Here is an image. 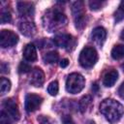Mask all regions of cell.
Masks as SVG:
<instances>
[{
  "mask_svg": "<svg viewBox=\"0 0 124 124\" xmlns=\"http://www.w3.org/2000/svg\"><path fill=\"white\" fill-rule=\"evenodd\" d=\"M118 95L124 100V82H122V84L118 88Z\"/></svg>",
  "mask_w": 124,
  "mask_h": 124,
  "instance_id": "4316f807",
  "label": "cell"
},
{
  "mask_svg": "<svg viewBox=\"0 0 124 124\" xmlns=\"http://www.w3.org/2000/svg\"><path fill=\"white\" fill-rule=\"evenodd\" d=\"M7 66V64H5V63H2L1 64V72L4 74V73H8L9 72V67H7V68H5Z\"/></svg>",
  "mask_w": 124,
  "mask_h": 124,
  "instance_id": "f1b7e54d",
  "label": "cell"
},
{
  "mask_svg": "<svg viewBox=\"0 0 124 124\" xmlns=\"http://www.w3.org/2000/svg\"><path fill=\"white\" fill-rule=\"evenodd\" d=\"M120 38L124 41V29H123V31H122V32H121V34H120Z\"/></svg>",
  "mask_w": 124,
  "mask_h": 124,
  "instance_id": "f546056e",
  "label": "cell"
},
{
  "mask_svg": "<svg viewBox=\"0 0 124 124\" xmlns=\"http://www.w3.org/2000/svg\"><path fill=\"white\" fill-rule=\"evenodd\" d=\"M19 30L24 36L31 37L35 34L36 27H35V24L33 22H31L29 20H23L19 24Z\"/></svg>",
  "mask_w": 124,
  "mask_h": 124,
  "instance_id": "7c38bea8",
  "label": "cell"
},
{
  "mask_svg": "<svg viewBox=\"0 0 124 124\" xmlns=\"http://www.w3.org/2000/svg\"><path fill=\"white\" fill-rule=\"evenodd\" d=\"M30 70H31V67H30L27 63H25V62H21V63L19 64V66H18V72H19L20 74L28 73Z\"/></svg>",
  "mask_w": 124,
  "mask_h": 124,
  "instance_id": "603a6c76",
  "label": "cell"
},
{
  "mask_svg": "<svg viewBox=\"0 0 124 124\" xmlns=\"http://www.w3.org/2000/svg\"><path fill=\"white\" fill-rule=\"evenodd\" d=\"M85 84V79L82 75L78 73H72L68 76L66 80V90L71 94H77L80 92Z\"/></svg>",
  "mask_w": 124,
  "mask_h": 124,
  "instance_id": "5b68a950",
  "label": "cell"
},
{
  "mask_svg": "<svg viewBox=\"0 0 124 124\" xmlns=\"http://www.w3.org/2000/svg\"><path fill=\"white\" fill-rule=\"evenodd\" d=\"M44 26L46 29H47L49 32H54L60 28H62L66 22L67 18L63 13H61L57 9L48 10L43 18Z\"/></svg>",
  "mask_w": 124,
  "mask_h": 124,
  "instance_id": "7a4b0ae2",
  "label": "cell"
},
{
  "mask_svg": "<svg viewBox=\"0 0 124 124\" xmlns=\"http://www.w3.org/2000/svg\"><path fill=\"white\" fill-rule=\"evenodd\" d=\"M68 65H69V60H68L67 58H64V59H62V60L60 61V67L66 68Z\"/></svg>",
  "mask_w": 124,
  "mask_h": 124,
  "instance_id": "83f0119b",
  "label": "cell"
},
{
  "mask_svg": "<svg viewBox=\"0 0 124 124\" xmlns=\"http://www.w3.org/2000/svg\"><path fill=\"white\" fill-rule=\"evenodd\" d=\"M97 60H98V53L94 47L85 46L81 49L78 58V62L81 67L85 69L92 68L97 62Z\"/></svg>",
  "mask_w": 124,
  "mask_h": 124,
  "instance_id": "277c9868",
  "label": "cell"
},
{
  "mask_svg": "<svg viewBox=\"0 0 124 124\" xmlns=\"http://www.w3.org/2000/svg\"><path fill=\"white\" fill-rule=\"evenodd\" d=\"M106 37H107V31L104 27H101V26L94 28L91 33L92 40L98 45H103V43L106 40Z\"/></svg>",
  "mask_w": 124,
  "mask_h": 124,
  "instance_id": "8fae6325",
  "label": "cell"
},
{
  "mask_svg": "<svg viewBox=\"0 0 124 124\" xmlns=\"http://www.w3.org/2000/svg\"><path fill=\"white\" fill-rule=\"evenodd\" d=\"M72 12H73V16L75 18L76 27L78 29H82L83 26L85 25L82 2H75L72 7Z\"/></svg>",
  "mask_w": 124,
  "mask_h": 124,
  "instance_id": "52a82bcc",
  "label": "cell"
},
{
  "mask_svg": "<svg viewBox=\"0 0 124 124\" xmlns=\"http://www.w3.org/2000/svg\"><path fill=\"white\" fill-rule=\"evenodd\" d=\"M114 16H115V20L116 21H120V20L124 19V1L120 3L117 11L115 12Z\"/></svg>",
  "mask_w": 124,
  "mask_h": 124,
  "instance_id": "44dd1931",
  "label": "cell"
},
{
  "mask_svg": "<svg viewBox=\"0 0 124 124\" xmlns=\"http://www.w3.org/2000/svg\"><path fill=\"white\" fill-rule=\"evenodd\" d=\"M19 119V111L16 103L13 99H7L1 109L0 124H13Z\"/></svg>",
  "mask_w": 124,
  "mask_h": 124,
  "instance_id": "3957f363",
  "label": "cell"
},
{
  "mask_svg": "<svg viewBox=\"0 0 124 124\" xmlns=\"http://www.w3.org/2000/svg\"><path fill=\"white\" fill-rule=\"evenodd\" d=\"M23 58L28 62H34L37 59L36 47L33 44H28L23 49Z\"/></svg>",
  "mask_w": 124,
  "mask_h": 124,
  "instance_id": "4fadbf2b",
  "label": "cell"
},
{
  "mask_svg": "<svg viewBox=\"0 0 124 124\" xmlns=\"http://www.w3.org/2000/svg\"><path fill=\"white\" fill-rule=\"evenodd\" d=\"M100 111L105 116V118L111 124L118 122L124 113L122 105L113 99L104 100L100 104Z\"/></svg>",
  "mask_w": 124,
  "mask_h": 124,
  "instance_id": "6da1fadb",
  "label": "cell"
},
{
  "mask_svg": "<svg viewBox=\"0 0 124 124\" xmlns=\"http://www.w3.org/2000/svg\"><path fill=\"white\" fill-rule=\"evenodd\" d=\"M11 88V81L8 78H1V82H0V89H1V94L4 95L6 94Z\"/></svg>",
  "mask_w": 124,
  "mask_h": 124,
  "instance_id": "d6986e66",
  "label": "cell"
},
{
  "mask_svg": "<svg viewBox=\"0 0 124 124\" xmlns=\"http://www.w3.org/2000/svg\"><path fill=\"white\" fill-rule=\"evenodd\" d=\"M42 103H43V98L40 95L30 93L26 95L25 98V109L28 112H33L39 108Z\"/></svg>",
  "mask_w": 124,
  "mask_h": 124,
  "instance_id": "9c48e42d",
  "label": "cell"
},
{
  "mask_svg": "<svg viewBox=\"0 0 124 124\" xmlns=\"http://www.w3.org/2000/svg\"><path fill=\"white\" fill-rule=\"evenodd\" d=\"M121 67H122V68H123V70H124V64H122V65H121Z\"/></svg>",
  "mask_w": 124,
  "mask_h": 124,
  "instance_id": "4dcf8cb0",
  "label": "cell"
},
{
  "mask_svg": "<svg viewBox=\"0 0 124 124\" xmlns=\"http://www.w3.org/2000/svg\"><path fill=\"white\" fill-rule=\"evenodd\" d=\"M75 39L70 34H58L53 38V43L55 46L59 47H63L66 49H70L75 46Z\"/></svg>",
  "mask_w": 124,
  "mask_h": 124,
  "instance_id": "ba28073f",
  "label": "cell"
},
{
  "mask_svg": "<svg viewBox=\"0 0 124 124\" xmlns=\"http://www.w3.org/2000/svg\"><path fill=\"white\" fill-rule=\"evenodd\" d=\"M17 10L22 16H31L34 13V6L29 2H18Z\"/></svg>",
  "mask_w": 124,
  "mask_h": 124,
  "instance_id": "5bb4252c",
  "label": "cell"
},
{
  "mask_svg": "<svg viewBox=\"0 0 124 124\" xmlns=\"http://www.w3.org/2000/svg\"><path fill=\"white\" fill-rule=\"evenodd\" d=\"M117 78H118V73H117V71L116 70H111V71L108 72L105 75L103 83H104L105 86L110 87V86H112L116 82Z\"/></svg>",
  "mask_w": 124,
  "mask_h": 124,
  "instance_id": "9a60e30c",
  "label": "cell"
},
{
  "mask_svg": "<svg viewBox=\"0 0 124 124\" xmlns=\"http://www.w3.org/2000/svg\"><path fill=\"white\" fill-rule=\"evenodd\" d=\"M105 2H101V1H90L89 2V6L91 10H99L100 8H102Z\"/></svg>",
  "mask_w": 124,
  "mask_h": 124,
  "instance_id": "cb8c5ba5",
  "label": "cell"
},
{
  "mask_svg": "<svg viewBox=\"0 0 124 124\" xmlns=\"http://www.w3.org/2000/svg\"><path fill=\"white\" fill-rule=\"evenodd\" d=\"M91 101H92V99H91L90 96H84L80 100V102H79V108H80V110L82 112H84L89 108V106L91 105Z\"/></svg>",
  "mask_w": 124,
  "mask_h": 124,
  "instance_id": "ac0fdd59",
  "label": "cell"
},
{
  "mask_svg": "<svg viewBox=\"0 0 124 124\" xmlns=\"http://www.w3.org/2000/svg\"><path fill=\"white\" fill-rule=\"evenodd\" d=\"M18 42V36L11 31V30H6L3 29L0 33V46L2 47H11L16 45Z\"/></svg>",
  "mask_w": 124,
  "mask_h": 124,
  "instance_id": "8992f818",
  "label": "cell"
},
{
  "mask_svg": "<svg viewBox=\"0 0 124 124\" xmlns=\"http://www.w3.org/2000/svg\"><path fill=\"white\" fill-rule=\"evenodd\" d=\"M58 90H59V86H58V82H57L56 80L51 81V82L48 84V86H47V92H48L51 96L57 95Z\"/></svg>",
  "mask_w": 124,
  "mask_h": 124,
  "instance_id": "ffe728a7",
  "label": "cell"
},
{
  "mask_svg": "<svg viewBox=\"0 0 124 124\" xmlns=\"http://www.w3.org/2000/svg\"><path fill=\"white\" fill-rule=\"evenodd\" d=\"M38 120H39V123L40 124H52L51 121L49 120V118H47L46 116H44V115L40 116L38 118Z\"/></svg>",
  "mask_w": 124,
  "mask_h": 124,
  "instance_id": "484cf974",
  "label": "cell"
},
{
  "mask_svg": "<svg viewBox=\"0 0 124 124\" xmlns=\"http://www.w3.org/2000/svg\"><path fill=\"white\" fill-rule=\"evenodd\" d=\"M58 58H59V56H58V53L56 51H49L43 56L44 62L47 63V64H53V63L57 62Z\"/></svg>",
  "mask_w": 124,
  "mask_h": 124,
  "instance_id": "e0dca14e",
  "label": "cell"
},
{
  "mask_svg": "<svg viewBox=\"0 0 124 124\" xmlns=\"http://www.w3.org/2000/svg\"><path fill=\"white\" fill-rule=\"evenodd\" d=\"M45 81V75L44 72L40 68H35L32 71L31 74V78H30V83L36 87H41Z\"/></svg>",
  "mask_w": 124,
  "mask_h": 124,
  "instance_id": "30bf717a",
  "label": "cell"
},
{
  "mask_svg": "<svg viewBox=\"0 0 124 124\" xmlns=\"http://www.w3.org/2000/svg\"><path fill=\"white\" fill-rule=\"evenodd\" d=\"M111 57L115 60L124 57V45H117L111 49Z\"/></svg>",
  "mask_w": 124,
  "mask_h": 124,
  "instance_id": "2e32d148",
  "label": "cell"
},
{
  "mask_svg": "<svg viewBox=\"0 0 124 124\" xmlns=\"http://www.w3.org/2000/svg\"><path fill=\"white\" fill-rule=\"evenodd\" d=\"M62 124H76L70 115H64L62 117Z\"/></svg>",
  "mask_w": 124,
  "mask_h": 124,
  "instance_id": "d4e9b609",
  "label": "cell"
},
{
  "mask_svg": "<svg viewBox=\"0 0 124 124\" xmlns=\"http://www.w3.org/2000/svg\"><path fill=\"white\" fill-rule=\"evenodd\" d=\"M11 19H12V16H11L10 12H8V11H2V12H1V16H0L1 23L10 22Z\"/></svg>",
  "mask_w": 124,
  "mask_h": 124,
  "instance_id": "7402d4cb",
  "label": "cell"
}]
</instances>
